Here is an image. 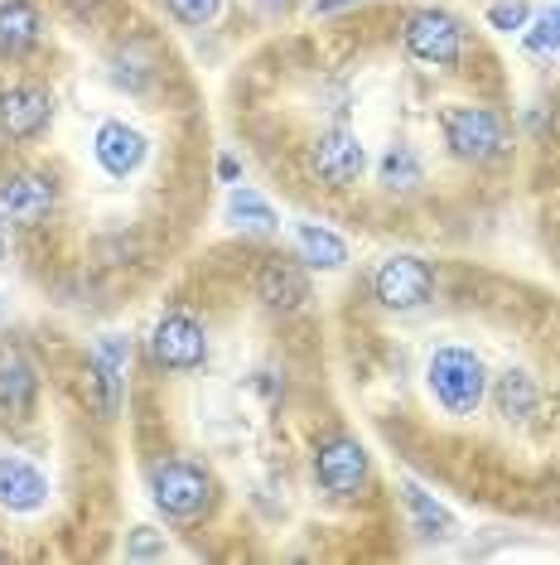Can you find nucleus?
Masks as SVG:
<instances>
[{
    "instance_id": "1",
    "label": "nucleus",
    "mask_w": 560,
    "mask_h": 565,
    "mask_svg": "<svg viewBox=\"0 0 560 565\" xmlns=\"http://www.w3.org/2000/svg\"><path fill=\"white\" fill-rule=\"evenodd\" d=\"M426 382H430V396H435L450 416H474L483 406V396H488L483 358L474 349H460V343H444V349L430 353Z\"/></svg>"
},
{
    "instance_id": "2",
    "label": "nucleus",
    "mask_w": 560,
    "mask_h": 565,
    "mask_svg": "<svg viewBox=\"0 0 560 565\" xmlns=\"http://www.w3.org/2000/svg\"><path fill=\"white\" fill-rule=\"evenodd\" d=\"M150 498H155V508L164 518L194 522L213 508V473L203 465H189V459H164L150 473Z\"/></svg>"
},
{
    "instance_id": "3",
    "label": "nucleus",
    "mask_w": 560,
    "mask_h": 565,
    "mask_svg": "<svg viewBox=\"0 0 560 565\" xmlns=\"http://www.w3.org/2000/svg\"><path fill=\"white\" fill-rule=\"evenodd\" d=\"M444 146L454 160H493L503 150V117L493 107H450L440 117Z\"/></svg>"
},
{
    "instance_id": "4",
    "label": "nucleus",
    "mask_w": 560,
    "mask_h": 565,
    "mask_svg": "<svg viewBox=\"0 0 560 565\" xmlns=\"http://www.w3.org/2000/svg\"><path fill=\"white\" fill-rule=\"evenodd\" d=\"M406 54L426 68H454L464 54V24L444 10H420L406 20Z\"/></svg>"
},
{
    "instance_id": "5",
    "label": "nucleus",
    "mask_w": 560,
    "mask_h": 565,
    "mask_svg": "<svg viewBox=\"0 0 560 565\" xmlns=\"http://www.w3.org/2000/svg\"><path fill=\"white\" fill-rule=\"evenodd\" d=\"M126 367H131V339H121V333H101L93 358H87V396H93V406L101 411V420H111L121 411Z\"/></svg>"
},
{
    "instance_id": "6",
    "label": "nucleus",
    "mask_w": 560,
    "mask_h": 565,
    "mask_svg": "<svg viewBox=\"0 0 560 565\" xmlns=\"http://www.w3.org/2000/svg\"><path fill=\"white\" fill-rule=\"evenodd\" d=\"M314 479H320L324 493L334 498H358L367 483V449L353 435H329V440L314 449Z\"/></svg>"
},
{
    "instance_id": "7",
    "label": "nucleus",
    "mask_w": 560,
    "mask_h": 565,
    "mask_svg": "<svg viewBox=\"0 0 560 565\" xmlns=\"http://www.w3.org/2000/svg\"><path fill=\"white\" fill-rule=\"evenodd\" d=\"M373 290L387 310H420V305L430 300V290H435V271H430L420 256L401 252V256H387V262L377 266Z\"/></svg>"
},
{
    "instance_id": "8",
    "label": "nucleus",
    "mask_w": 560,
    "mask_h": 565,
    "mask_svg": "<svg viewBox=\"0 0 560 565\" xmlns=\"http://www.w3.org/2000/svg\"><path fill=\"white\" fill-rule=\"evenodd\" d=\"M150 353L170 372H194V367H203V358H208V333H203L194 315H164L155 333H150Z\"/></svg>"
},
{
    "instance_id": "9",
    "label": "nucleus",
    "mask_w": 560,
    "mask_h": 565,
    "mask_svg": "<svg viewBox=\"0 0 560 565\" xmlns=\"http://www.w3.org/2000/svg\"><path fill=\"white\" fill-rule=\"evenodd\" d=\"M314 179L329 189H348V184H358V174L367 170V150H363V140L353 136V131H343V126H334V131H324L320 136V146H314Z\"/></svg>"
},
{
    "instance_id": "10",
    "label": "nucleus",
    "mask_w": 560,
    "mask_h": 565,
    "mask_svg": "<svg viewBox=\"0 0 560 565\" xmlns=\"http://www.w3.org/2000/svg\"><path fill=\"white\" fill-rule=\"evenodd\" d=\"M54 203H58V189H54V179L49 174L20 170V174H10L6 184H0V213H6L10 223H24V227L44 223V217L54 213Z\"/></svg>"
},
{
    "instance_id": "11",
    "label": "nucleus",
    "mask_w": 560,
    "mask_h": 565,
    "mask_svg": "<svg viewBox=\"0 0 560 565\" xmlns=\"http://www.w3.org/2000/svg\"><path fill=\"white\" fill-rule=\"evenodd\" d=\"M49 121H54V97L44 87L15 83L10 93H0V131L10 140H34Z\"/></svg>"
},
{
    "instance_id": "12",
    "label": "nucleus",
    "mask_w": 560,
    "mask_h": 565,
    "mask_svg": "<svg viewBox=\"0 0 560 565\" xmlns=\"http://www.w3.org/2000/svg\"><path fill=\"white\" fill-rule=\"evenodd\" d=\"M34 396H40V372H34L30 353L15 343H0V416L24 420L34 411Z\"/></svg>"
},
{
    "instance_id": "13",
    "label": "nucleus",
    "mask_w": 560,
    "mask_h": 565,
    "mask_svg": "<svg viewBox=\"0 0 560 565\" xmlns=\"http://www.w3.org/2000/svg\"><path fill=\"white\" fill-rule=\"evenodd\" d=\"M49 503V473L20 455H0V508L40 512Z\"/></svg>"
},
{
    "instance_id": "14",
    "label": "nucleus",
    "mask_w": 560,
    "mask_h": 565,
    "mask_svg": "<svg viewBox=\"0 0 560 565\" xmlns=\"http://www.w3.org/2000/svg\"><path fill=\"white\" fill-rule=\"evenodd\" d=\"M93 156L111 179H126L146 164V136L126 121H101L93 136Z\"/></svg>"
},
{
    "instance_id": "15",
    "label": "nucleus",
    "mask_w": 560,
    "mask_h": 565,
    "mask_svg": "<svg viewBox=\"0 0 560 565\" xmlns=\"http://www.w3.org/2000/svg\"><path fill=\"white\" fill-rule=\"evenodd\" d=\"M257 300L266 305V310H300L304 300H310V280H304L300 262H290V256H271V262H261L257 271Z\"/></svg>"
},
{
    "instance_id": "16",
    "label": "nucleus",
    "mask_w": 560,
    "mask_h": 565,
    "mask_svg": "<svg viewBox=\"0 0 560 565\" xmlns=\"http://www.w3.org/2000/svg\"><path fill=\"white\" fill-rule=\"evenodd\" d=\"M40 30L34 0H0V58H24L40 44Z\"/></svg>"
},
{
    "instance_id": "17",
    "label": "nucleus",
    "mask_w": 560,
    "mask_h": 565,
    "mask_svg": "<svg viewBox=\"0 0 560 565\" xmlns=\"http://www.w3.org/2000/svg\"><path fill=\"white\" fill-rule=\"evenodd\" d=\"M295 252H300L304 266H314V271H343V266H348V242L320 223L295 227Z\"/></svg>"
},
{
    "instance_id": "18",
    "label": "nucleus",
    "mask_w": 560,
    "mask_h": 565,
    "mask_svg": "<svg viewBox=\"0 0 560 565\" xmlns=\"http://www.w3.org/2000/svg\"><path fill=\"white\" fill-rule=\"evenodd\" d=\"M401 493H406V508H411V518H416V532H420V536H435V542H440V536H450V532H454L450 508H440L420 483L406 479V483H401Z\"/></svg>"
},
{
    "instance_id": "19",
    "label": "nucleus",
    "mask_w": 560,
    "mask_h": 565,
    "mask_svg": "<svg viewBox=\"0 0 560 565\" xmlns=\"http://www.w3.org/2000/svg\"><path fill=\"white\" fill-rule=\"evenodd\" d=\"M227 217H233L237 227H247V233H276L280 227L276 209L257 194V189H233V199H227Z\"/></svg>"
},
{
    "instance_id": "20",
    "label": "nucleus",
    "mask_w": 560,
    "mask_h": 565,
    "mask_svg": "<svg viewBox=\"0 0 560 565\" xmlns=\"http://www.w3.org/2000/svg\"><path fill=\"white\" fill-rule=\"evenodd\" d=\"M377 179H381V189H391V194H411L420 184V156L411 146H391L377 164Z\"/></svg>"
},
{
    "instance_id": "21",
    "label": "nucleus",
    "mask_w": 560,
    "mask_h": 565,
    "mask_svg": "<svg viewBox=\"0 0 560 565\" xmlns=\"http://www.w3.org/2000/svg\"><path fill=\"white\" fill-rule=\"evenodd\" d=\"M531 406H537V387H531V377L527 372H507V377L498 382V411L507 420H521V416H531Z\"/></svg>"
},
{
    "instance_id": "22",
    "label": "nucleus",
    "mask_w": 560,
    "mask_h": 565,
    "mask_svg": "<svg viewBox=\"0 0 560 565\" xmlns=\"http://www.w3.org/2000/svg\"><path fill=\"white\" fill-rule=\"evenodd\" d=\"M527 49L531 54H560V6L541 10V20L527 30Z\"/></svg>"
},
{
    "instance_id": "23",
    "label": "nucleus",
    "mask_w": 560,
    "mask_h": 565,
    "mask_svg": "<svg viewBox=\"0 0 560 565\" xmlns=\"http://www.w3.org/2000/svg\"><path fill=\"white\" fill-rule=\"evenodd\" d=\"M527 20H531V6H527V0H493V6H488V24H493L498 34L527 30Z\"/></svg>"
},
{
    "instance_id": "24",
    "label": "nucleus",
    "mask_w": 560,
    "mask_h": 565,
    "mask_svg": "<svg viewBox=\"0 0 560 565\" xmlns=\"http://www.w3.org/2000/svg\"><path fill=\"white\" fill-rule=\"evenodd\" d=\"M223 10V0H170V15L180 24H213Z\"/></svg>"
},
{
    "instance_id": "25",
    "label": "nucleus",
    "mask_w": 560,
    "mask_h": 565,
    "mask_svg": "<svg viewBox=\"0 0 560 565\" xmlns=\"http://www.w3.org/2000/svg\"><path fill=\"white\" fill-rule=\"evenodd\" d=\"M126 556L131 561H150V556H164V542L150 526H136V536H131V546H126Z\"/></svg>"
},
{
    "instance_id": "26",
    "label": "nucleus",
    "mask_w": 560,
    "mask_h": 565,
    "mask_svg": "<svg viewBox=\"0 0 560 565\" xmlns=\"http://www.w3.org/2000/svg\"><path fill=\"white\" fill-rule=\"evenodd\" d=\"M348 6H358V0H314V20H324V15H338V10H348Z\"/></svg>"
},
{
    "instance_id": "27",
    "label": "nucleus",
    "mask_w": 560,
    "mask_h": 565,
    "mask_svg": "<svg viewBox=\"0 0 560 565\" xmlns=\"http://www.w3.org/2000/svg\"><path fill=\"white\" fill-rule=\"evenodd\" d=\"M218 174L227 179V184H237V179H241V164H237L233 156H223V160H218Z\"/></svg>"
},
{
    "instance_id": "28",
    "label": "nucleus",
    "mask_w": 560,
    "mask_h": 565,
    "mask_svg": "<svg viewBox=\"0 0 560 565\" xmlns=\"http://www.w3.org/2000/svg\"><path fill=\"white\" fill-rule=\"evenodd\" d=\"M257 6L266 10V15H286V10H290V0H257Z\"/></svg>"
},
{
    "instance_id": "29",
    "label": "nucleus",
    "mask_w": 560,
    "mask_h": 565,
    "mask_svg": "<svg viewBox=\"0 0 560 565\" xmlns=\"http://www.w3.org/2000/svg\"><path fill=\"white\" fill-rule=\"evenodd\" d=\"M0 319H6V295H0Z\"/></svg>"
},
{
    "instance_id": "30",
    "label": "nucleus",
    "mask_w": 560,
    "mask_h": 565,
    "mask_svg": "<svg viewBox=\"0 0 560 565\" xmlns=\"http://www.w3.org/2000/svg\"><path fill=\"white\" fill-rule=\"evenodd\" d=\"M0 561H6V551H0Z\"/></svg>"
},
{
    "instance_id": "31",
    "label": "nucleus",
    "mask_w": 560,
    "mask_h": 565,
    "mask_svg": "<svg viewBox=\"0 0 560 565\" xmlns=\"http://www.w3.org/2000/svg\"><path fill=\"white\" fill-rule=\"evenodd\" d=\"M0 256H6V247H0Z\"/></svg>"
}]
</instances>
